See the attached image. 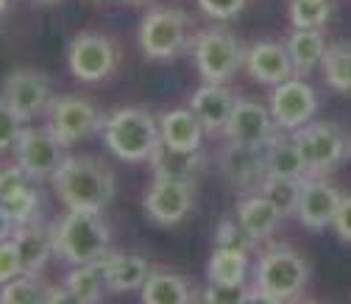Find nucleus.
<instances>
[{
  "mask_svg": "<svg viewBox=\"0 0 351 304\" xmlns=\"http://www.w3.org/2000/svg\"><path fill=\"white\" fill-rule=\"evenodd\" d=\"M51 182L67 209H104L114 196V173L95 156H64Z\"/></svg>",
  "mask_w": 351,
  "mask_h": 304,
  "instance_id": "1",
  "label": "nucleus"
},
{
  "mask_svg": "<svg viewBox=\"0 0 351 304\" xmlns=\"http://www.w3.org/2000/svg\"><path fill=\"white\" fill-rule=\"evenodd\" d=\"M109 226L101 209H67L53 226V254L70 266L101 263L109 254Z\"/></svg>",
  "mask_w": 351,
  "mask_h": 304,
  "instance_id": "2",
  "label": "nucleus"
},
{
  "mask_svg": "<svg viewBox=\"0 0 351 304\" xmlns=\"http://www.w3.org/2000/svg\"><path fill=\"white\" fill-rule=\"evenodd\" d=\"M104 140L106 148L123 162H143L151 159L154 148L162 140V132L151 112L128 106L104 120Z\"/></svg>",
  "mask_w": 351,
  "mask_h": 304,
  "instance_id": "3",
  "label": "nucleus"
},
{
  "mask_svg": "<svg viewBox=\"0 0 351 304\" xmlns=\"http://www.w3.org/2000/svg\"><path fill=\"white\" fill-rule=\"evenodd\" d=\"M310 285V266L306 259L290 248H274L262 254L254 274L251 301H287L298 299Z\"/></svg>",
  "mask_w": 351,
  "mask_h": 304,
  "instance_id": "4",
  "label": "nucleus"
},
{
  "mask_svg": "<svg viewBox=\"0 0 351 304\" xmlns=\"http://www.w3.org/2000/svg\"><path fill=\"white\" fill-rule=\"evenodd\" d=\"M193 56H195V67H198L201 78L212 81V84L229 81L237 73V67L245 62V54L240 48L237 36L223 28H212V31L198 34Z\"/></svg>",
  "mask_w": 351,
  "mask_h": 304,
  "instance_id": "5",
  "label": "nucleus"
},
{
  "mask_svg": "<svg viewBox=\"0 0 351 304\" xmlns=\"http://www.w3.org/2000/svg\"><path fill=\"white\" fill-rule=\"evenodd\" d=\"M140 51L148 59H173L184 51L187 42V14L179 9H154L140 23Z\"/></svg>",
  "mask_w": 351,
  "mask_h": 304,
  "instance_id": "6",
  "label": "nucleus"
},
{
  "mask_svg": "<svg viewBox=\"0 0 351 304\" xmlns=\"http://www.w3.org/2000/svg\"><path fill=\"white\" fill-rule=\"evenodd\" d=\"M293 140L301 145L310 176L315 173H329L335 165H340L348 154V143L343 132L332 123H306L293 132Z\"/></svg>",
  "mask_w": 351,
  "mask_h": 304,
  "instance_id": "7",
  "label": "nucleus"
},
{
  "mask_svg": "<svg viewBox=\"0 0 351 304\" xmlns=\"http://www.w3.org/2000/svg\"><path fill=\"white\" fill-rule=\"evenodd\" d=\"M48 128L64 145H73L95 135L98 128H104V120L86 98L62 95V98H53L48 106Z\"/></svg>",
  "mask_w": 351,
  "mask_h": 304,
  "instance_id": "8",
  "label": "nucleus"
},
{
  "mask_svg": "<svg viewBox=\"0 0 351 304\" xmlns=\"http://www.w3.org/2000/svg\"><path fill=\"white\" fill-rule=\"evenodd\" d=\"M64 148L67 145L51 128H25L14 145V154H17V165L34 182H39V179H51L56 173V167L64 159Z\"/></svg>",
  "mask_w": 351,
  "mask_h": 304,
  "instance_id": "9",
  "label": "nucleus"
},
{
  "mask_svg": "<svg viewBox=\"0 0 351 304\" xmlns=\"http://www.w3.org/2000/svg\"><path fill=\"white\" fill-rule=\"evenodd\" d=\"M318 112V95L306 81L287 78L274 86L271 93V115L279 128L285 132H295V128L306 126Z\"/></svg>",
  "mask_w": 351,
  "mask_h": 304,
  "instance_id": "10",
  "label": "nucleus"
},
{
  "mask_svg": "<svg viewBox=\"0 0 351 304\" xmlns=\"http://www.w3.org/2000/svg\"><path fill=\"white\" fill-rule=\"evenodd\" d=\"M70 73L78 81H101L114 70L117 51L112 39L95 31H84L70 45Z\"/></svg>",
  "mask_w": 351,
  "mask_h": 304,
  "instance_id": "11",
  "label": "nucleus"
},
{
  "mask_svg": "<svg viewBox=\"0 0 351 304\" xmlns=\"http://www.w3.org/2000/svg\"><path fill=\"white\" fill-rule=\"evenodd\" d=\"M145 215L159 226H176L193 209V182L156 179L143 198Z\"/></svg>",
  "mask_w": 351,
  "mask_h": 304,
  "instance_id": "12",
  "label": "nucleus"
},
{
  "mask_svg": "<svg viewBox=\"0 0 351 304\" xmlns=\"http://www.w3.org/2000/svg\"><path fill=\"white\" fill-rule=\"evenodd\" d=\"M276 120L271 115V106H262L256 101L237 98L232 117L223 128L229 143H245V145H268L276 137Z\"/></svg>",
  "mask_w": 351,
  "mask_h": 304,
  "instance_id": "13",
  "label": "nucleus"
},
{
  "mask_svg": "<svg viewBox=\"0 0 351 304\" xmlns=\"http://www.w3.org/2000/svg\"><path fill=\"white\" fill-rule=\"evenodd\" d=\"M343 193L326 179L318 176H306L301 185V198H298V221L306 229H326L335 224V215L340 209Z\"/></svg>",
  "mask_w": 351,
  "mask_h": 304,
  "instance_id": "14",
  "label": "nucleus"
},
{
  "mask_svg": "<svg viewBox=\"0 0 351 304\" xmlns=\"http://www.w3.org/2000/svg\"><path fill=\"white\" fill-rule=\"evenodd\" d=\"M3 98L20 112L23 120H34L51 106V84L36 70H14L3 84Z\"/></svg>",
  "mask_w": 351,
  "mask_h": 304,
  "instance_id": "15",
  "label": "nucleus"
},
{
  "mask_svg": "<svg viewBox=\"0 0 351 304\" xmlns=\"http://www.w3.org/2000/svg\"><path fill=\"white\" fill-rule=\"evenodd\" d=\"M265 148L268 145H245V143H229L221 151V170L234 187H251L268 176L265 167Z\"/></svg>",
  "mask_w": 351,
  "mask_h": 304,
  "instance_id": "16",
  "label": "nucleus"
},
{
  "mask_svg": "<svg viewBox=\"0 0 351 304\" xmlns=\"http://www.w3.org/2000/svg\"><path fill=\"white\" fill-rule=\"evenodd\" d=\"M245 67L254 81L271 86L293 78L295 73L287 45H279V42H256V45H251V51L245 54Z\"/></svg>",
  "mask_w": 351,
  "mask_h": 304,
  "instance_id": "17",
  "label": "nucleus"
},
{
  "mask_svg": "<svg viewBox=\"0 0 351 304\" xmlns=\"http://www.w3.org/2000/svg\"><path fill=\"white\" fill-rule=\"evenodd\" d=\"M237 98L226 90L223 84H212L206 81L204 86L193 93L190 98V109L195 112V117L204 123V128L212 135V132H223L229 117H232V109H234Z\"/></svg>",
  "mask_w": 351,
  "mask_h": 304,
  "instance_id": "18",
  "label": "nucleus"
},
{
  "mask_svg": "<svg viewBox=\"0 0 351 304\" xmlns=\"http://www.w3.org/2000/svg\"><path fill=\"white\" fill-rule=\"evenodd\" d=\"M148 162L154 167L156 179H179V182H193L206 165L201 148L198 151H187V148L167 145L165 140H159V145L154 148Z\"/></svg>",
  "mask_w": 351,
  "mask_h": 304,
  "instance_id": "19",
  "label": "nucleus"
},
{
  "mask_svg": "<svg viewBox=\"0 0 351 304\" xmlns=\"http://www.w3.org/2000/svg\"><path fill=\"white\" fill-rule=\"evenodd\" d=\"M104 277H106V288L112 293H128V290H143L151 268L148 259L140 254H120V251H109L104 259Z\"/></svg>",
  "mask_w": 351,
  "mask_h": 304,
  "instance_id": "20",
  "label": "nucleus"
},
{
  "mask_svg": "<svg viewBox=\"0 0 351 304\" xmlns=\"http://www.w3.org/2000/svg\"><path fill=\"white\" fill-rule=\"evenodd\" d=\"M12 237L17 243V251H20L25 274H39L42 268H45V263L53 254V229L48 232L45 226L34 218L28 224H20Z\"/></svg>",
  "mask_w": 351,
  "mask_h": 304,
  "instance_id": "21",
  "label": "nucleus"
},
{
  "mask_svg": "<svg viewBox=\"0 0 351 304\" xmlns=\"http://www.w3.org/2000/svg\"><path fill=\"white\" fill-rule=\"evenodd\" d=\"M282 218H285L282 209H279L265 193L245 196V198L237 204V221H240V226L245 229V235L251 237V243L265 240V237L279 226Z\"/></svg>",
  "mask_w": 351,
  "mask_h": 304,
  "instance_id": "22",
  "label": "nucleus"
},
{
  "mask_svg": "<svg viewBox=\"0 0 351 304\" xmlns=\"http://www.w3.org/2000/svg\"><path fill=\"white\" fill-rule=\"evenodd\" d=\"M159 132H162V140L167 145H176V148H187V151H198L201 143H204V123L195 117L193 109H173L167 115H162L159 120Z\"/></svg>",
  "mask_w": 351,
  "mask_h": 304,
  "instance_id": "23",
  "label": "nucleus"
},
{
  "mask_svg": "<svg viewBox=\"0 0 351 304\" xmlns=\"http://www.w3.org/2000/svg\"><path fill=\"white\" fill-rule=\"evenodd\" d=\"M265 167H268V176H290V179H306L310 176L304 151L293 137H274L268 143Z\"/></svg>",
  "mask_w": 351,
  "mask_h": 304,
  "instance_id": "24",
  "label": "nucleus"
},
{
  "mask_svg": "<svg viewBox=\"0 0 351 304\" xmlns=\"http://www.w3.org/2000/svg\"><path fill=\"white\" fill-rule=\"evenodd\" d=\"M140 296L145 304H187L193 301V288H190V279L182 274L151 271Z\"/></svg>",
  "mask_w": 351,
  "mask_h": 304,
  "instance_id": "25",
  "label": "nucleus"
},
{
  "mask_svg": "<svg viewBox=\"0 0 351 304\" xmlns=\"http://www.w3.org/2000/svg\"><path fill=\"white\" fill-rule=\"evenodd\" d=\"M287 54L293 59L295 73H313L326 56V42L321 28H295L287 39Z\"/></svg>",
  "mask_w": 351,
  "mask_h": 304,
  "instance_id": "26",
  "label": "nucleus"
},
{
  "mask_svg": "<svg viewBox=\"0 0 351 304\" xmlns=\"http://www.w3.org/2000/svg\"><path fill=\"white\" fill-rule=\"evenodd\" d=\"M64 288L70 290L73 301L81 304H93L104 296L106 288V277H104V266L101 263H86V266H73V271L64 279Z\"/></svg>",
  "mask_w": 351,
  "mask_h": 304,
  "instance_id": "27",
  "label": "nucleus"
},
{
  "mask_svg": "<svg viewBox=\"0 0 351 304\" xmlns=\"http://www.w3.org/2000/svg\"><path fill=\"white\" fill-rule=\"evenodd\" d=\"M209 282H243L248 277V254L245 248L217 246L206 266Z\"/></svg>",
  "mask_w": 351,
  "mask_h": 304,
  "instance_id": "28",
  "label": "nucleus"
},
{
  "mask_svg": "<svg viewBox=\"0 0 351 304\" xmlns=\"http://www.w3.org/2000/svg\"><path fill=\"white\" fill-rule=\"evenodd\" d=\"M301 185H304V179L265 176L259 182V193H265L282 209V215H295L298 212V198H301Z\"/></svg>",
  "mask_w": 351,
  "mask_h": 304,
  "instance_id": "29",
  "label": "nucleus"
},
{
  "mask_svg": "<svg viewBox=\"0 0 351 304\" xmlns=\"http://www.w3.org/2000/svg\"><path fill=\"white\" fill-rule=\"evenodd\" d=\"M321 67L332 90L351 93V45H329Z\"/></svg>",
  "mask_w": 351,
  "mask_h": 304,
  "instance_id": "30",
  "label": "nucleus"
},
{
  "mask_svg": "<svg viewBox=\"0 0 351 304\" xmlns=\"http://www.w3.org/2000/svg\"><path fill=\"white\" fill-rule=\"evenodd\" d=\"M48 288L36 279V274H20L0 288V301L3 304H42Z\"/></svg>",
  "mask_w": 351,
  "mask_h": 304,
  "instance_id": "31",
  "label": "nucleus"
},
{
  "mask_svg": "<svg viewBox=\"0 0 351 304\" xmlns=\"http://www.w3.org/2000/svg\"><path fill=\"white\" fill-rule=\"evenodd\" d=\"M332 14L329 0H290V23L295 28H321Z\"/></svg>",
  "mask_w": 351,
  "mask_h": 304,
  "instance_id": "32",
  "label": "nucleus"
},
{
  "mask_svg": "<svg viewBox=\"0 0 351 304\" xmlns=\"http://www.w3.org/2000/svg\"><path fill=\"white\" fill-rule=\"evenodd\" d=\"M251 296H254V282L248 285L245 279L243 282H209L206 290L201 293V299L212 304H240V301H251Z\"/></svg>",
  "mask_w": 351,
  "mask_h": 304,
  "instance_id": "33",
  "label": "nucleus"
},
{
  "mask_svg": "<svg viewBox=\"0 0 351 304\" xmlns=\"http://www.w3.org/2000/svg\"><path fill=\"white\" fill-rule=\"evenodd\" d=\"M0 204L6 207V212L14 218V224L20 226V224H28V221H34V218H36V209H39V193H36V187H34V185H28V187L17 190L14 196L3 198Z\"/></svg>",
  "mask_w": 351,
  "mask_h": 304,
  "instance_id": "34",
  "label": "nucleus"
},
{
  "mask_svg": "<svg viewBox=\"0 0 351 304\" xmlns=\"http://www.w3.org/2000/svg\"><path fill=\"white\" fill-rule=\"evenodd\" d=\"M23 123H25V120L20 117V112H17L6 98H0V151L17 145L20 135L25 132Z\"/></svg>",
  "mask_w": 351,
  "mask_h": 304,
  "instance_id": "35",
  "label": "nucleus"
},
{
  "mask_svg": "<svg viewBox=\"0 0 351 304\" xmlns=\"http://www.w3.org/2000/svg\"><path fill=\"white\" fill-rule=\"evenodd\" d=\"M20 274H25V271H23V259H20V251H17L14 237L0 240V285L12 282Z\"/></svg>",
  "mask_w": 351,
  "mask_h": 304,
  "instance_id": "36",
  "label": "nucleus"
},
{
  "mask_svg": "<svg viewBox=\"0 0 351 304\" xmlns=\"http://www.w3.org/2000/svg\"><path fill=\"white\" fill-rule=\"evenodd\" d=\"M198 6L212 20H232L243 12L245 0H198Z\"/></svg>",
  "mask_w": 351,
  "mask_h": 304,
  "instance_id": "37",
  "label": "nucleus"
},
{
  "mask_svg": "<svg viewBox=\"0 0 351 304\" xmlns=\"http://www.w3.org/2000/svg\"><path fill=\"white\" fill-rule=\"evenodd\" d=\"M34 179L28 176V173L17 165V167H0V201L3 198H9V196H14L17 190H23V187H28Z\"/></svg>",
  "mask_w": 351,
  "mask_h": 304,
  "instance_id": "38",
  "label": "nucleus"
},
{
  "mask_svg": "<svg viewBox=\"0 0 351 304\" xmlns=\"http://www.w3.org/2000/svg\"><path fill=\"white\" fill-rule=\"evenodd\" d=\"M215 237H217V246H234V248H248V243H251V237L245 235L240 221H221Z\"/></svg>",
  "mask_w": 351,
  "mask_h": 304,
  "instance_id": "39",
  "label": "nucleus"
},
{
  "mask_svg": "<svg viewBox=\"0 0 351 304\" xmlns=\"http://www.w3.org/2000/svg\"><path fill=\"white\" fill-rule=\"evenodd\" d=\"M332 226H335V232H337L340 240L351 243V193L343 196L340 209H337V215H335V224H332Z\"/></svg>",
  "mask_w": 351,
  "mask_h": 304,
  "instance_id": "40",
  "label": "nucleus"
},
{
  "mask_svg": "<svg viewBox=\"0 0 351 304\" xmlns=\"http://www.w3.org/2000/svg\"><path fill=\"white\" fill-rule=\"evenodd\" d=\"M14 229H17V224H14V218L6 212V207L0 204V240H9L12 235H14Z\"/></svg>",
  "mask_w": 351,
  "mask_h": 304,
  "instance_id": "41",
  "label": "nucleus"
},
{
  "mask_svg": "<svg viewBox=\"0 0 351 304\" xmlns=\"http://www.w3.org/2000/svg\"><path fill=\"white\" fill-rule=\"evenodd\" d=\"M6 9H9V0H0V14H3Z\"/></svg>",
  "mask_w": 351,
  "mask_h": 304,
  "instance_id": "42",
  "label": "nucleus"
},
{
  "mask_svg": "<svg viewBox=\"0 0 351 304\" xmlns=\"http://www.w3.org/2000/svg\"><path fill=\"white\" fill-rule=\"evenodd\" d=\"M36 3H56V0H36Z\"/></svg>",
  "mask_w": 351,
  "mask_h": 304,
  "instance_id": "43",
  "label": "nucleus"
},
{
  "mask_svg": "<svg viewBox=\"0 0 351 304\" xmlns=\"http://www.w3.org/2000/svg\"><path fill=\"white\" fill-rule=\"evenodd\" d=\"M125 3H145V0H125Z\"/></svg>",
  "mask_w": 351,
  "mask_h": 304,
  "instance_id": "44",
  "label": "nucleus"
}]
</instances>
